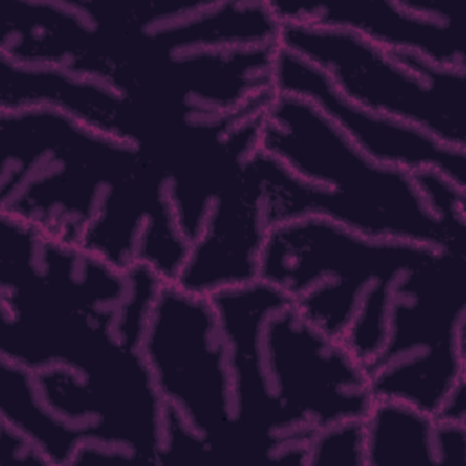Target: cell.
<instances>
[{
	"mask_svg": "<svg viewBox=\"0 0 466 466\" xmlns=\"http://www.w3.org/2000/svg\"><path fill=\"white\" fill-rule=\"evenodd\" d=\"M260 366L277 402L308 431L364 420L375 402L362 362L291 302L262 324Z\"/></svg>",
	"mask_w": 466,
	"mask_h": 466,
	"instance_id": "cell-7",
	"label": "cell"
},
{
	"mask_svg": "<svg viewBox=\"0 0 466 466\" xmlns=\"http://www.w3.org/2000/svg\"><path fill=\"white\" fill-rule=\"evenodd\" d=\"M255 151L215 198L173 282L180 289L211 297L258 280L260 251L269 229L264 215V180Z\"/></svg>",
	"mask_w": 466,
	"mask_h": 466,
	"instance_id": "cell-11",
	"label": "cell"
},
{
	"mask_svg": "<svg viewBox=\"0 0 466 466\" xmlns=\"http://www.w3.org/2000/svg\"><path fill=\"white\" fill-rule=\"evenodd\" d=\"M273 89L311 102L375 162L408 173L435 169L466 191V149L448 147L411 126L357 106L335 89L322 69L282 46L275 53Z\"/></svg>",
	"mask_w": 466,
	"mask_h": 466,
	"instance_id": "cell-9",
	"label": "cell"
},
{
	"mask_svg": "<svg viewBox=\"0 0 466 466\" xmlns=\"http://www.w3.org/2000/svg\"><path fill=\"white\" fill-rule=\"evenodd\" d=\"M0 213L120 271L144 262L164 282L189 251L162 164L53 107L0 111Z\"/></svg>",
	"mask_w": 466,
	"mask_h": 466,
	"instance_id": "cell-1",
	"label": "cell"
},
{
	"mask_svg": "<svg viewBox=\"0 0 466 466\" xmlns=\"http://www.w3.org/2000/svg\"><path fill=\"white\" fill-rule=\"evenodd\" d=\"M435 420L462 422L466 424V380L459 382L451 393L442 402L441 410L435 415Z\"/></svg>",
	"mask_w": 466,
	"mask_h": 466,
	"instance_id": "cell-20",
	"label": "cell"
},
{
	"mask_svg": "<svg viewBox=\"0 0 466 466\" xmlns=\"http://www.w3.org/2000/svg\"><path fill=\"white\" fill-rule=\"evenodd\" d=\"M0 461L2 462L15 461L24 464H47L44 455L36 450V446L5 422H2V431H0Z\"/></svg>",
	"mask_w": 466,
	"mask_h": 466,
	"instance_id": "cell-19",
	"label": "cell"
},
{
	"mask_svg": "<svg viewBox=\"0 0 466 466\" xmlns=\"http://www.w3.org/2000/svg\"><path fill=\"white\" fill-rule=\"evenodd\" d=\"M366 466H437L435 417L399 400L377 399L362 420Z\"/></svg>",
	"mask_w": 466,
	"mask_h": 466,
	"instance_id": "cell-15",
	"label": "cell"
},
{
	"mask_svg": "<svg viewBox=\"0 0 466 466\" xmlns=\"http://www.w3.org/2000/svg\"><path fill=\"white\" fill-rule=\"evenodd\" d=\"M366 373L375 400L433 417L466 380V249H435L397 279L386 340Z\"/></svg>",
	"mask_w": 466,
	"mask_h": 466,
	"instance_id": "cell-4",
	"label": "cell"
},
{
	"mask_svg": "<svg viewBox=\"0 0 466 466\" xmlns=\"http://www.w3.org/2000/svg\"><path fill=\"white\" fill-rule=\"evenodd\" d=\"M93 35L75 0L2 5L0 56L15 64L67 67L89 47Z\"/></svg>",
	"mask_w": 466,
	"mask_h": 466,
	"instance_id": "cell-14",
	"label": "cell"
},
{
	"mask_svg": "<svg viewBox=\"0 0 466 466\" xmlns=\"http://www.w3.org/2000/svg\"><path fill=\"white\" fill-rule=\"evenodd\" d=\"M0 413L2 422L29 439L47 464L71 466L84 439L42 404L33 371L5 359H0Z\"/></svg>",
	"mask_w": 466,
	"mask_h": 466,
	"instance_id": "cell-16",
	"label": "cell"
},
{
	"mask_svg": "<svg viewBox=\"0 0 466 466\" xmlns=\"http://www.w3.org/2000/svg\"><path fill=\"white\" fill-rule=\"evenodd\" d=\"M282 24L269 2H200L177 20L129 38H104L109 56H167L202 49L279 44Z\"/></svg>",
	"mask_w": 466,
	"mask_h": 466,
	"instance_id": "cell-13",
	"label": "cell"
},
{
	"mask_svg": "<svg viewBox=\"0 0 466 466\" xmlns=\"http://www.w3.org/2000/svg\"><path fill=\"white\" fill-rule=\"evenodd\" d=\"M435 249L442 248L371 238L309 217L269 228L258 279L366 368L386 340L393 284Z\"/></svg>",
	"mask_w": 466,
	"mask_h": 466,
	"instance_id": "cell-3",
	"label": "cell"
},
{
	"mask_svg": "<svg viewBox=\"0 0 466 466\" xmlns=\"http://www.w3.org/2000/svg\"><path fill=\"white\" fill-rule=\"evenodd\" d=\"M435 444L439 464L462 466L466 446V424L435 420Z\"/></svg>",
	"mask_w": 466,
	"mask_h": 466,
	"instance_id": "cell-18",
	"label": "cell"
},
{
	"mask_svg": "<svg viewBox=\"0 0 466 466\" xmlns=\"http://www.w3.org/2000/svg\"><path fill=\"white\" fill-rule=\"evenodd\" d=\"M255 157L268 229L317 217L371 238L466 249V231L435 217L411 173L370 158L306 98L275 93Z\"/></svg>",
	"mask_w": 466,
	"mask_h": 466,
	"instance_id": "cell-2",
	"label": "cell"
},
{
	"mask_svg": "<svg viewBox=\"0 0 466 466\" xmlns=\"http://www.w3.org/2000/svg\"><path fill=\"white\" fill-rule=\"evenodd\" d=\"M269 4L280 24L348 29L386 51L413 53L444 67H466L457 24L435 0Z\"/></svg>",
	"mask_w": 466,
	"mask_h": 466,
	"instance_id": "cell-12",
	"label": "cell"
},
{
	"mask_svg": "<svg viewBox=\"0 0 466 466\" xmlns=\"http://www.w3.org/2000/svg\"><path fill=\"white\" fill-rule=\"evenodd\" d=\"M366 466L362 420L319 428L306 444V466Z\"/></svg>",
	"mask_w": 466,
	"mask_h": 466,
	"instance_id": "cell-17",
	"label": "cell"
},
{
	"mask_svg": "<svg viewBox=\"0 0 466 466\" xmlns=\"http://www.w3.org/2000/svg\"><path fill=\"white\" fill-rule=\"evenodd\" d=\"M279 46L322 69L357 106L466 149V67L386 51L339 27L282 24Z\"/></svg>",
	"mask_w": 466,
	"mask_h": 466,
	"instance_id": "cell-5",
	"label": "cell"
},
{
	"mask_svg": "<svg viewBox=\"0 0 466 466\" xmlns=\"http://www.w3.org/2000/svg\"><path fill=\"white\" fill-rule=\"evenodd\" d=\"M53 107L87 127L158 153L184 124L157 118L106 82L56 66L0 56V111Z\"/></svg>",
	"mask_w": 466,
	"mask_h": 466,
	"instance_id": "cell-10",
	"label": "cell"
},
{
	"mask_svg": "<svg viewBox=\"0 0 466 466\" xmlns=\"http://www.w3.org/2000/svg\"><path fill=\"white\" fill-rule=\"evenodd\" d=\"M142 355L164 406L211 446L217 461H238L229 353L211 299L166 282L146 324Z\"/></svg>",
	"mask_w": 466,
	"mask_h": 466,
	"instance_id": "cell-6",
	"label": "cell"
},
{
	"mask_svg": "<svg viewBox=\"0 0 466 466\" xmlns=\"http://www.w3.org/2000/svg\"><path fill=\"white\" fill-rule=\"evenodd\" d=\"M228 344L237 459L279 462L284 450L306 444L304 430L273 397L260 366V335L266 317L289 299L264 280L229 288L209 297Z\"/></svg>",
	"mask_w": 466,
	"mask_h": 466,
	"instance_id": "cell-8",
	"label": "cell"
}]
</instances>
